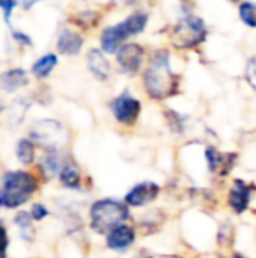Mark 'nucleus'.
Returning a JSON list of instances; mask_svg holds the SVG:
<instances>
[{
  "instance_id": "26",
  "label": "nucleus",
  "mask_w": 256,
  "mask_h": 258,
  "mask_svg": "<svg viewBox=\"0 0 256 258\" xmlns=\"http://www.w3.org/2000/svg\"><path fill=\"white\" fill-rule=\"evenodd\" d=\"M16 4H18V0H0V7H2V11H4V18H6V20H9L11 13H13V11H14V7H16Z\"/></svg>"
},
{
  "instance_id": "5",
  "label": "nucleus",
  "mask_w": 256,
  "mask_h": 258,
  "mask_svg": "<svg viewBox=\"0 0 256 258\" xmlns=\"http://www.w3.org/2000/svg\"><path fill=\"white\" fill-rule=\"evenodd\" d=\"M205 37H207V28H205L204 20L193 14H186L170 32V42L178 49L197 48L205 41Z\"/></svg>"
},
{
  "instance_id": "11",
  "label": "nucleus",
  "mask_w": 256,
  "mask_h": 258,
  "mask_svg": "<svg viewBox=\"0 0 256 258\" xmlns=\"http://www.w3.org/2000/svg\"><path fill=\"white\" fill-rule=\"evenodd\" d=\"M251 201V186L244 183L242 179L233 181V186L228 194V206L232 207L233 213L242 214L247 209Z\"/></svg>"
},
{
  "instance_id": "30",
  "label": "nucleus",
  "mask_w": 256,
  "mask_h": 258,
  "mask_svg": "<svg viewBox=\"0 0 256 258\" xmlns=\"http://www.w3.org/2000/svg\"><path fill=\"white\" fill-rule=\"evenodd\" d=\"M135 258H154V256H146V255H142V256H135Z\"/></svg>"
},
{
  "instance_id": "10",
  "label": "nucleus",
  "mask_w": 256,
  "mask_h": 258,
  "mask_svg": "<svg viewBox=\"0 0 256 258\" xmlns=\"http://www.w3.org/2000/svg\"><path fill=\"white\" fill-rule=\"evenodd\" d=\"M135 242V230L130 225L123 223L107 234V248L114 251H127Z\"/></svg>"
},
{
  "instance_id": "27",
  "label": "nucleus",
  "mask_w": 256,
  "mask_h": 258,
  "mask_svg": "<svg viewBox=\"0 0 256 258\" xmlns=\"http://www.w3.org/2000/svg\"><path fill=\"white\" fill-rule=\"evenodd\" d=\"M13 39H14V41H16V42H20V44H23V46H32V39H30V35L23 34V32L14 30V32H13Z\"/></svg>"
},
{
  "instance_id": "22",
  "label": "nucleus",
  "mask_w": 256,
  "mask_h": 258,
  "mask_svg": "<svg viewBox=\"0 0 256 258\" xmlns=\"http://www.w3.org/2000/svg\"><path fill=\"white\" fill-rule=\"evenodd\" d=\"M165 116H167V121H168V126H170L174 132L178 134H183L186 128V118L183 114H179L178 111H174V109H168V111H165Z\"/></svg>"
},
{
  "instance_id": "29",
  "label": "nucleus",
  "mask_w": 256,
  "mask_h": 258,
  "mask_svg": "<svg viewBox=\"0 0 256 258\" xmlns=\"http://www.w3.org/2000/svg\"><path fill=\"white\" fill-rule=\"evenodd\" d=\"M232 258H246V256H244V255H240V253H235V255H233Z\"/></svg>"
},
{
  "instance_id": "6",
  "label": "nucleus",
  "mask_w": 256,
  "mask_h": 258,
  "mask_svg": "<svg viewBox=\"0 0 256 258\" xmlns=\"http://www.w3.org/2000/svg\"><path fill=\"white\" fill-rule=\"evenodd\" d=\"M30 139L34 143L44 146V150H56L60 151V148L67 143L68 134L67 128L56 119H41L35 121L30 128Z\"/></svg>"
},
{
  "instance_id": "4",
  "label": "nucleus",
  "mask_w": 256,
  "mask_h": 258,
  "mask_svg": "<svg viewBox=\"0 0 256 258\" xmlns=\"http://www.w3.org/2000/svg\"><path fill=\"white\" fill-rule=\"evenodd\" d=\"M147 25V14L144 11H135L127 20L120 21L118 25L104 28L100 35V44H102L104 53H118L121 46H125L127 39L140 34L146 30Z\"/></svg>"
},
{
  "instance_id": "23",
  "label": "nucleus",
  "mask_w": 256,
  "mask_h": 258,
  "mask_svg": "<svg viewBox=\"0 0 256 258\" xmlns=\"http://www.w3.org/2000/svg\"><path fill=\"white\" fill-rule=\"evenodd\" d=\"M97 20H99V14L93 13V11H81L77 16L74 18V21L82 28H88V27H95Z\"/></svg>"
},
{
  "instance_id": "19",
  "label": "nucleus",
  "mask_w": 256,
  "mask_h": 258,
  "mask_svg": "<svg viewBox=\"0 0 256 258\" xmlns=\"http://www.w3.org/2000/svg\"><path fill=\"white\" fill-rule=\"evenodd\" d=\"M32 220H34V218H32V214L25 213V211H21V213H18L16 216H14V225L20 228L21 239H23V241H27V242H30L32 239H34V235H35Z\"/></svg>"
},
{
  "instance_id": "16",
  "label": "nucleus",
  "mask_w": 256,
  "mask_h": 258,
  "mask_svg": "<svg viewBox=\"0 0 256 258\" xmlns=\"http://www.w3.org/2000/svg\"><path fill=\"white\" fill-rule=\"evenodd\" d=\"M63 163H65V160L62 158L60 151L48 150L44 155H42L39 167H41V170L44 172L46 177H56V176H60V172H62Z\"/></svg>"
},
{
  "instance_id": "24",
  "label": "nucleus",
  "mask_w": 256,
  "mask_h": 258,
  "mask_svg": "<svg viewBox=\"0 0 256 258\" xmlns=\"http://www.w3.org/2000/svg\"><path fill=\"white\" fill-rule=\"evenodd\" d=\"M246 78H247V83L251 85V88H253L254 92H256V56H253L249 61H247Z\"/></svg>"
},
{
  "instance_id": "15",
  "label": "nucleus",
  "mask_w": 256,
  "mask_h": 258,
  "mask_svg": "<svg viewBox=\"0 0 256 258\" xmlns=\"http://www.w3.org/2000/svg\"><path fill=\"white\" fill-rule=\"evenodd\" d=\"M58 181L62 183V186L68 188V190H81V170H79L77 163L74 160H65Z\"/></svg>"
},
{
  "instance_id": "20",
  "label": "nucleus",
  "mask_w": 256,
  "mask_h": 258,
  "mask_svg": "<svg viewBox=\"0 0 256 258\" xmlns=\"http://www.w3.org/2000/svg\"><path fill=\"white\" fill-rule=\"evenodd\" d=\"M16 156L23 165H30L35 160V143L30 137L20 139L16 144Z\"/></svg>"
},
{
  "instance_id": "2",
  "label": "nucleus",
  "mask_w": 256,
  "mask_h": 258,
  "mask_svg": "<svg viewBox=\"0 0 256 258\" xmlns=\"http://www.w3.org/2000/svg\"><path fill=\"white\" fill-rule=\"evenodd\" d=\"M37 191V179L25 170H7L2 176L0 204L6 209H16L27 204Z\"/></svg>"
},
{
  "instance_id": "14",
  "label": "nucleus",
  "mask_w": 256,
  "mask_h": 258,
  "mask_svg": "<svg viewBox=\"0 0 256 258\" xmlns=\"http://www.w3.org/2000/svg\"><path fill=\"white\" fill-rule=\"evenodd\" d=\"M82 44H84V39L81 37V34L70 30V28L60 32L58 41H56V48L62 54H77L81 51Z\"/></svg>"
},
{
  "instance_id": "3",
  "label": "nucleus",
  "mask_w": 256,
  "mask_h": 258,
  "mask_svg": "<svg viewBox=\"0 0 256 258\" xmlns=\"http://www.w3.org/2000/svg\"><path fill=\"white\" fill-rule=\"evenodd\" d=\"M130 216V209L125 202L116 199H102L90 207V227L97 234H109L116 227L123 225Z\"/></svg>"
},
{
  "instance_id": "28",
  "label": "nucleus",
  "mask_w": 256,
  "mask_h": 258,
  "mask_svg": "<svg viewBox=\"0 0 256 258\" xmlns=\"http://www.w3.org/2000/svg\"><path fill=\"white\" fill-rule=\"evenodd\" d=\"M37 2H41V0H27V2H25V7H27V9H30V7L35 6Z\"/></svg>"
},
{
  "instance_id": "8",
  "label": "nucleus",
  "mask_w": 256,
  "mask_h": 258,
  "mask_svg": "<svg viewBox=\"0 0 256 258\" xmlns=\"http://www.w3.org/2000/svg\"><path fill=\"white\" fill-rule=\"evenodd\" d=\"M144 48L135 42H127L121 46L120 51L116 53V61L120 65V71L125 74H135L142 65Z\"/></svg>"
},
{
  "instance_id": "18",
  "label": "nucleus",
  "mask_w": 256,
  "mask_h": 258,
  "mask_svg": "<svg viewBox=\"0 0 256 258\" xmlns=\"http://www.w3.org/2000/svg\"><path fill=\"white\" fill-rule=\"evenodd\" d=\"M58 65V56L55 53H48L44 56H41L34 65H32V74L39 79H44L55 71V67Z\"/></svg>"
},
{
  "instance_id": "7",
  "label": "nucleus",
  "mask_w": 256,
  "mask_h": 258,
  "mask_svg": "<svg viewBox=\"0 0 256 258\" xmlns=\"http://www.w3.org/2000/svg\"><path fill=\"white\" fill-rule=\"evenodd\" d=\"M111 112L116 118V121H120L121 125H133L139 118L140 111H142V104L140 100H137L135 97H132L128 92H123L121 95L114 97L111 100Z\"/></svg>"
},
{
  "instance_id": "1",
  "label": "nucleus",
  "mask_w": 256,
  "mask_h": 258,
  "mask_svg": "<svg viewBox=\"0 0 256 258\" xmlns=\"http://www.w3.org/2000/svg\"><path fill=\"white\" fill-rule=\"evenodd\" d=\"M144 90L153 100H163L179 92V76L170 67V54L160 49L149 58L144 71Z\"/></svg>"
},
{
  "instance_id": "9",
  "label": "nucleus",
  "mask_w": 256,
  "mask_h": 258,
  "mask_svg": "<svg viewBox=\"0 0 256 258\" xmlns=\"http://www.w3.org/2000/svg\"><path fill=\"white\" fill-rule=\"evenodd\" d=\"M160 194V186L153 181L139 183L125 195V204L130 207H144L154 201Z\"/></svg>"
},
{
  "instance_id": "12",
  "label": "nucleus",
  "mask_w": 256,
  "mask_h": 258,
  "mask_svg": "<svg viewBox=\"0 0 256 258\" xmlns=\"http://www.w3.org/2000/svg\"><path fill=\"white\" fill-rule=\"evenodd\" d=\"M205 158H207L209 172L221 174V176H226L235 163V155H223L214 146H209L205 150Z\"/></svg>"
},
{
  "instance_id": "21",
  "label": "nucleus",
  "mask_w": 256,
  "mask_h": 258,
  "mask_svg": "<svg viewBox=\"0 0 256 258\" xmlns=\"http://www.w3.org/2000/svg\"><path fill=\"white\" fill-rule=\"evenodd\" d=\"M239 16L242 23L249 28H256V2H242L239 6Z\"/></svg>"
},
{
  "instance_id": "25",
  "label": "nucleus",
  "mask_w": 256,
  "mask_h": 258,
  "mask_svg": "<svg viewBox=\"0 0 256 258\" xmlns=\"http://www.w3.org/2000/svg\"><path fill=\"white\" fill-rule=\"evenodd\" d=\"M30 214L35 221H41L48 216V209H46V206H42V204H34L30 209Z\"/></svg>"
},
{
  "instance_id": "31",
  "label": "nucleus",
  "mask_w": 256,
  "mask_h": 258,
  "mask_svg": "<svg viewBox=\"0 0 256 258\" xmlns=\"http://www.w3.org/2000/svg\"><path fill=\"white\" fill-rule=\"evenodd\" d=\"M230 2H239V0H230Z\"/></svg>"
},
{
  "instance_id": "13",
  "label": "nucleus",
  "mask_w": 256,
  "mask_h": 258,
  "mask_svg": "<svg viewBox=\"0 0 256 258\" xmlns=\"http://www.w3.org/2000/svg\"><path fill=\"white\" fill-rule=\"evenodd\" d=\"M86 61H88V69L93 76H95L99 81H107L111 76V65L107 61L106 54L100 49H92L86 56Z\"/></svg>"
},
{
  "instance_id": "17",
  "label": "nucleus",
  "mask_w": 256,
  "mask_h": 258,
  "mask_svg": "<svg viewBox=\"0 0 256 258\" xmlns=\"http://www.w3.org/2000/svg\"><path fill=\"white\" fill-rule=\"evenodd\" d=\"M0 83H2V88L6 92H16V90L23 88V86L28 85V76L25 69H9L2 74L0 78Z\"/></svg>"
}]
</instances>
